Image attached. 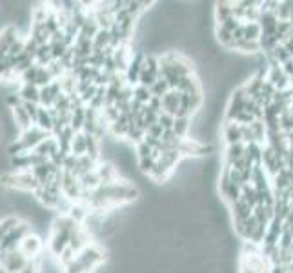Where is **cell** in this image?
<instances>
[{
  "mask_svg": "<svg viewBox=\"0 0 293 273\" xmlns=\"http://www.w3.org/2000/svg\"><path fill=\"white\" fill-rule=\"evenodd\" d=\"M268 55L273 57L275 61L279 62L280 66L286 64V62H288V61H291V57H289V53H288V51H286V47H284L282 44H279V46L275 47V49L271 51V53H268Z\"/></svg>",
  "mask_w": 293,
  "mask_h": 273,
  "instance_id": "4dcf8cb0",
  "label": "cell"
},
{
  "mask_svg": "<svg viewBox=\"0 0 293 273\" xmlns=\"http://www.w3.org/2000/svg\"><path fill=\"white\" fill-rule=\"evenodd\" d=\"M97 175L100 177V182L102 184H113V182H119V168H115L111 162H98L97 164Z\"/></svg>",
  "mask_w": 293,
  "mask_h": 273,
  "instance_id": "52a82bcc",
  "label": "cell"
},
{
  "mask_svg": "<svg viewBox=\"0 0 293 273\" xmlns=\"http://www.w3.org/2000/svg\"><path fill=\"white\" fill-rule=\"evenodd\" d=\"M233 38H235V42H241L244 40V24H241L235 31H233Z\"/></svg>",
  "mask_w": 293,
  "mask_h": 273,
  "instance_id": "b9f144b4",
  "label": "cell"
},
{
  "mask_svg": "<svg viewBox=\"0 0 293 273\" xmlns=\"http://www.w3.org/2000/svg\"><path fill=\"white\" fill-rule=\"evenodd\" d=\"M71 233H62V232H49V241H47V248L55 255L56 259L62 255V251L70 246Z\"/></svg>",
  "mask_w": 293,
  "mask_h": 273,
  "instance_id": "8992f818",
  "label": "cell"
},
{
  "mask_svg": "<svg viewBox=\"0 0 293 273\" xmlns=\"http://www.w3.org/2000/svg\"><path fill=\"white\" fill-rule=\"evenodd\" d=\"M146 137V131L140 128V126L137 124H130V131H128V135H126V139L130 140V142H133L137 146V144H140L142 140H144Z\"/></svg>",
  "mask_w": 293,
  "mask_h": 273,
  "instance_id": "f1b7e54d",
  "label": "cell"
},
{
  "mask_svg": "<svg viewBox=\"0 0 293 273\" xmlns=\"http://www.w3.org/2000/svg\"><path fill=\"white\" fill-rule=\"evenodd\" d=\"M246 91L244 88H237L231 91V97H229L228 107H226V122H235L239 115L244 112V106H246Z\"/></svg>",
  "mask_w": 293,
  "mask_h": 273,
  "instance_id": "6da1fadb",
  "label": "cell"
},
{
  "mask_svg": "<svg viewBox=\"0 0 293 273\" xmlns=\"http://www.w3.org/2000/svg\"><path fill=\"white\" fill-rule=\"evenodd\" d=\"M19 95L22 102L40 104V88H37L35 84H22V88L19 89Z\"/></svg>",
  "mask_w": 293,
  "mask_h": 273,
  "instance_id": "4fadbf2b",
  "label": "cell"
},
{
  "mask_svg": "<svg viewBox=\"0 0 293 273\" xmlns=\"http://www.w3.org/2000/svg\"><path fill=\"white\" fill-rule=\"evenodd\" d=\"M35 126H37V128H40L42 131H46V133L53 135V126H55V121H53V117L49 115V110H47V107H42L40 106Z\"/></svg>",
  "mask_w": 293,
  "mask_h": 273,
  "instance_id": "9a60e30c",
  "label": "cell"
},
{
  "mask_svg": "<svg viewBox=\"0 0 293 273\" xmlns=\"http://www.w3.org/2000/svg\"><path fill=\"white\" fill-rule=\"evenodd\" d=\"M277 24H279V19L275 13H261L259 17V26L262 29V35H275L277 31Z\"/></svg>",
  "mask_w": 293,
  "mask_h": 273,
  "instance_id": "7c38bea8",
  "label": "cell"
},
{
  "mask_svg": "<svg viewBox=\"0 0 293 273\" xmlns=\"http://www.w3.org/2000/svg\"><path fill=\"white\" fill-rule=\"evenodd\" d=\"M262 151H264V146H261V144H257V142L248 144L244 157H246L251 164H262Z\"/></svg>",
  "mask_w": 293,
  "mask_h": 273,
  "instance_id": "ffe728a7",
  "label": "cell"
},
{
  "mask_svg": "<svg viewBox=\"0 0 293 273\" xmlns=\"http://www.w3.org/2000/svg\"><path fill=\"white\" fill-rule=\"evenodd\" d=\"M291 8H293V2H291V0H282V2L279 4V11H277V19L289 22V17H291Z\"/></svg>",
  "mask_w": 293,
  "mask_h": 273,
  "instance_id": "1f68e13d",
  "label": "cell"
},
{
  "mask_svg": "<svg viewBox=\"0 0 293 273\" xmlns=\"http://www.w3.org/2000/svg\"><path fill=\"white\" fill-rule=\"evenodd\" d=\"M280 68H282V71H284V75H286V77L293 79V59H291V61L286 62V64H282Z\"/></svg>",
  "mask_w": 293,
  "mask_h": 273,
  "instance_id": "60d3db41",
  "label": "cell"
},
{
  "mask_svg": "<svg viewBox=\"0 0 293 273\" xmlns=\"http://www.w3.org/2000/svg\"><path fill=\"white\" fill-rule=\"evenodd\" d=\"M233 51H241V53H246V55H253V53L261 51V44L251 40H241V42H235Z\"/></svg>",
  "mask_w": 293,
  "mask_h": 273,
  "instance_id": "4316f807",
  "label": "cell"
},
{
  "mask_svg": "<svg viewBox=\"0 0 293 273\" xmlns=\"http://www.w3.org/2000/svg\"><path fill=\"white\" fill-rule=\"evenodd\" d=\"M244 153H246V146H244L242 142L226 146V164H231V162L242 158L244 157Z\"/></svg>",
  "mask_w": 293,
  "mask_h": 273,
  "instance_id": "7402d4cb",
  "label": "cell"
},
{
  "mask_svg": "<svg viewBox=\"0 0 293 273\" xmlns=\"http://www.w3.org/2000/svg\"><path fill=\"white\" fill-rule=\"evenodd\" d=\"M270 273H289L288 266H282V264H277V266H271Z\"/></svg>",
  "mask_w": 293,
  "mask_h": 273,
  "instance_id": "7bdbcfd3",
  "label": "cell"
},
{
  "mask_svg": "<svg viewBox=\"0 0 293 273\" xmlns=\"http://www.w3.org/2000/svg\"><path fill=\"white\" fill-rule=\"evenodd\" d=\"M262 29L259 22H244V40L259 42L261 40Z\"/></svg>",
  "mask_w": 293,
  "mask_h": 273,
  "instance_id": "d4e9b609",
  "label": "cell"
},
{
  "mask_svg": "<svg viewBox=\"0 0 293 273\" xmlns=\"http://www.w3.org/2000/svg\"><path fill=\"white\" fill-rule=\"evenodd\" d=\"M158 124L162 126L164 131H166V130H173V124H175V117L169 115V113H160V115H158Z\"/></svg>",
  "mask_w": 293,
  "mask_h": 273,
  "instance_id": "e575fe53",
  "label": "cell"
},
{
  "mask_svg": "<svg viewBox=\"0 0 293 273\" xmlns=\"http://www.w3.org/2000/svg\"><path fill=\"white\" fill-rule=\"evenodd\" d=\"M242 200L248 206H251V208H255L257 204H259V191H257V188L251 182L242 186Z\"/></svg>",
  "mask_w": 293,
  "mask_h": 273,
  "instance_id": "603a6c76",
  "label": "cell"
},
{
  "mask_svg": "<svg viewBox=\"0 0 293 273\" xmlns=\"http://www.w3.org/2000/svg\"><path fill=\"white\" fill-rule=\"evenodd\" d=\"M191 130V119L188 117H175V124H173V131L177 133L181 139H188V131Z\"/></svg>",
  "mask_w": 293,
  "mask_h": 273,
  "instance_id": "cb8c5ba5",
  "label": "cell"
},
{
  "mask_svg": "<svg viewBox=\"0 0 293 273\" xmlns=\"http://www.w3.org/2000/svg\"><path fill=\"white\" fill-rule=\"evenodd\" d=\"M151 98H153V95H151V89L149 88H144V86H140V84L133 88V100H137V102H140V104L148 106Z\"/></svg>",
  "mask_w": 293,
  "mask_h": 273,
  "instance_id": "83f0119b",
  "label": "cell"
},
{
  "mask_svg": "<svg viewBox=\"0 0 293 273\" xmlns=\"http://www.w3.org/2000/svg\"><path fill=\"white\" fill-rule=\"evenodd\" d=\"M251 131H253V137H255V142L266 146V139H268V130H266L264 121H255L250 126Z\"/></svg>",
  "mask_w": 293,
  "mask_h": 273,
  "instance_id": "484cf974",
  "label": "cell"
},
{
  "mask_svg": "<svg viewBox=\"0 0 293 273\" xmlns=\"http://www.w3.org/2000/svg\"><path fill=\"white\" fill-rule=\"evenodd\" d=\"M71 153H73L75 157H84V155H88V142H86V133H84V131L75 135L73 142H71Z\"/></svg>",
  "mask_w": 293,
  "mask_h": 273,
  "instance_id": "ac0fdd59",
  "label": "cell"
},
{
  "mask_svg": "<svg viewBox=\"0 0 293 273\" xmlns=\"http://www.w3.org/2000/svg\"><path fill=\"white\" fill-rule=\"evenodd\" d=\"M289 22L293 24V8H291V17H289Z\"/></svg>",
  "mask_w": 293,
  "mask_h": 273,
  "instance_id": "ee69618b",
  "label": "cell"
},
{
  "mask_svg": "<svg viewBox=\"0 0 293 273\" xmlns=\"http://www.w3.org/2000/svg\"><path fill=\"white\" fill-rule=\"evenodd\" d=\"M224 139H226V144H228V146L242 142L241 126H239L237 122H226V124H224Z\"/></svg>",
  "mask_w": 293,
  "mask_h": 273,
  "instance_id": "2e32d148",
  "label": "cell"
},
{
  "mask_svg": "<svg viewBox=\"0 0 293 273\" xmlns=\"http://www.w3.org/2000/svg\"><path fill=\"white\" fill-rule=\"evenodd\" d=\"M24 110L28 112V115L31 117L33 121V126H35V122H37V117H38V110H40V104H31V102H22Z\"/></svg>",
  "mask_w": 293,
  "mask_h": 273,
  "instance_id": "8d00e7d4",
  "label": "cell"
},
{
  "mask_svg": "<svg viewBox=\"0 0 293 273\" xmlns=\"http://www.w3.org/2000/svg\"><path fill=\"white\" fill-rule=\"evenodd\" d=\"M289 88H291V89H293V79H291V82H289Z\"/></svg>",
  "mask_w": 293,
  "mask_h": 273,
  "instance_id": "f6af8a7d",
  "label": "cell"
},
{
  "mask_svg": "<svg viewBox=\"0 0 293 273\" xmlns=\"http://www.w3.org/2000/svg\"><path fill=\"white\" fill-rule=\"evenodd\" d=\"M179 151L182 157H208L209 153L213 151V146L200 144L197 139H182Z\"/></svg>",
  "mask_w": 293,
  "mask_h": 273,
  "instance_id": "7a4b0ae2",
  "label": "cell"
},
{
  "mask_svg": "<svg viewBox=\"0 0 293 273\" xmlns=\"http://www.w3.org/2000/svg\"><path fill=\"white\" fill-rule=\"evenodd\" d=\"M38 70H40V66H31L29 70H26L22 75H20V79H22V84H35L37 82V75H38Z\"/></svg>",
  "mask_w": 293,
  "mask_h": 273,
  "instance_id": "d6a6232c",
  "label": "cell"
},
{
  "mask_svg": "<svg viewBox=\"0 0 293 273\" xmlns=\"http://www.w3.org/2000/svg\"><path fill=\"white\" fill-rule=\"evenodd\" d=\"M289 269H293V262H291V264H289Z\"/></svg>",
  "mask_w": 293,
  "mask_h": 273,
  "instance_id": "bcb514c9",
  "label": "cell"
},
{
  "mask_svg": "<svg viewBox=\"0 0 293 273\" xmlns=\"http://www.w3.org/2000/svg\"><path fill=\"white\" fill-rule=\"evenodd\" d=\"M149 110H151V112H155L157 113V115H160V113H164L162 112V98H157V97H153L151 98V100H149Z\"/></svg>",
  "mask_w": 293,
  "mask_h": 273,
  "instance_id": "f35d334b",
  "label": "cell"
},
{
  "mask_svg": "<svg viewBox=\"0 0 293 273\" xmlns=\"http://www.w3.org/2000/svg\"><path fill=\"white\" fill-rule=\"evenodd\" d=\"M233 17V2H217L215 4V22L217 26L224 24Z\"/></svg>",
  "mask_w": 293,
  "mask_h": 273,
  "instance_id": "5bb4252c",
  "label": "cell"
},
{
  "mask_svg": "<svg viewBox=\"0 0 293 273\" xmlns=\"http://www.w3.org/2000/svg\"><path fill=\"white\" fill-rule=\"evenodd\" d=\"M144 59H146L144 51H137L135 55L131 57L130 66H128V70H126V73H124L126 84H128L130 88H135V86H139V79H140V73H142Z\"/></svg>",
  "mask_w": 293,
  "mask_h": 273,
  "instance_id": "3957f363",
  "label": "cell"
},
{
  "mask_svg": "<svg viewBox=\"0 0 293 273\" xmlns=\"http://www.w3.org/2000/svg\"><path fill=\"white\" fill-rule=\"evenodd\" d=\"M162 133H164V128L158 124V122L157 124H153L148 131H146V135H151V137H155V139H162Z\"/></svg>",
  "mask_w": 293,
  "mask_h": 273,
  "instance_id": "ab89813d",
  "label": "cell"
},
{
  "mask_svg": "<svg viewBox=\"0 0 293 273\" xmlns=\"http://www.w3.org/2000/svg\"><path fill=\"white\" fill-rule=\"evenodd\" d=\"M167 91H171V89H169V84H167L166 80L162 79V77H158L157 82L151 86V95H153V97H157V98H162Z\"/></svg>",
  "mask_w": 293,
  "mask_h": 273,
  "instance_id": "f546056e",
  "label": "cell"
},
{
  "mask_svg": "<svg viewBox=\"0 0 293 273\" xmlns=\"http://www.w3.org/2000/svg\"><path fill=\"white\" fill-rule=\"evenodd\" d=\"M135 153H137V158H148L151 157V153H153V149L149 148L148 144L142 140L140 144H137L135 146Z\"/></svg>",
  "mask_w": 293,
  "mask_h": 273,
  "instance_id": "d590c367",
  "label": "cell"
},
{
  "mask_svg": "<svg viewBox=\"0 0 293 273\" xmlns=\"http://www.w3.org/2000/svg\"><path fill=\"white\" fill-rule=\"evenodd\" d=\"M19 251L28 260H37V257L40 255V251H42V241H40V237L35 235V233L28 235L22 241V244H20Z\"/></svg>",
  "mask_w": 293,
  "mask_h": 273,
  "instance_id": "5b68a950",
  "label": "cell"
},
{
  "mask_svg": "<svg viewBox=\"0 0 293 273\" xmlns=\"http://www.w3.org/2000/svg\"><path fill=\"white\" fill-rule=\"evenodd\" d=\"M79 182H80V186H82V190H89V191H95L98 186H102L100 177L97 175V170H95V172L86 173V175H82L79 179Z\"/></svg>",
  "mask_w": 293,
  "mask_h": 273,
  "instance_id": "d6986e66",
  "label": "cell"
},
{
  "mask_svg": "<svg viewBox=\"0 0 293 273\" xmlns=\"http://www.w3.org/2000/svg\"><path fill=\"white\" fill-rule=\"evenodd\" d=\"M231 211H233V224L237 226V224H242L244 221H248V219L253 215V208L251 206H248L244 200H239V202L231 204Z\"/></svg>",
  "mask_w": 293,
  "mask_h": 273,
  "instance_id": "9c48e42d",
  "label": "cell"
},
{
  "mask_svg": "<svg viewBox=\"0 0 293 273\" xmlns=\"http://www.w3.org/2000/svg\"><path fill=\"white\" fill-rule=\"evenodd\" d=\"M11 115H13L15 124L19 126L20 131H28L29 128H33L31 117L28 115V112H26V110H24L22 104H20V106H17V107H13V110H11Z\"/></svg>",
  "mask_w": 293,
  "mask_h": 273,
  "instance_id": "8fae6325",
  "label": "cell"
},
{
  "mask_svg": "<svg viewBox=\"0 0 293 273\" xmlns=\"http://www.w3.org/2000/svg\"><path fill=\"white\" fill-rule=\"evenodd\" d=\"M111 46V33L107 29H100L93 38V51H104Z\"/></svg>",
  "mask_w": 293,
  "mask_h": 273,
  "instance_id": "44dd1931",
  "label": "cell"
},
{
  "mask_svg": "<svg viewBox=\"0 0 293 273\" xmlns=\"http://www.w3.org/2000/svg\"><path fill=\"white\" fill-rule=\"evenodd\" d=\"M215 37H217V42L220 46H224L228 51H233V46H235V38H233V33L224 29L222 26H215Z\"/></svg>",
  "mask_w": 293,
  "mask_h": 273,
  "instance_id": "e0dca14e",
  "label": "cell"
},
{
  "mask_svg": "<svg viewBox=\"0 0 293 273\" xmlns=\"http://www.w3.org/2000/svg\"><path fill=\"white\" fill-rule=\"evenodd\" d=\"M229 181H231L233 184H237V186H244V184H246V182H244V179H242V172L231 170V168H229Z\"/></svg>",
  "mask_w": 293,
  "mask_h": 273,
  "instance_id": "74e56055",
  "label": "cell"
},
{
  "mask_svg": "<svg viewBox=\"0 0 293 273\" xmlns=\"http://www.w3.org/2000/svg\"><path fill=\"white\" fill-rule=\"evenodd\" d=\"M179 106H181V91H177V89L167 91L162 97V112L164 113H169V115L177 117Z\"/></svg>",
  "mask_w": 293,
  "mask_h": 273,
  "instance_id": "ba28073f",
  "label": "cell"
},
{
  "mask_svg": "<svg viewBox=\"0 0 293 273\" xmlns=\"http://www.w3.org/2000/svg\"><path fill=\"white\" fill-rule=\"evenodd\" d=\"M155 164H157V160H155L153 157L139 158V160H137V166H139L140 173H144V175H149V173H151V170L155 168Z\"/></svg>",
  "mask_w": 293,
  "mask_h": 273,
  "instance_id": "836d02e7",
  "label": "cell"
},
{
  "mask_svg": "<svg viewBox=\"0 0 293 273\" xmlns=\"http://www.w3.org/2000/svg\"><path fill=\"white\" fill-rule=\"evenodd\" d=\"M266 80H268L270 84H273L277 91H284V89H288L289 88V82H291V79L284 75L282 68L270 70V73H268V79H266Z\"/></svg>",
  "mask_w": 293,
  "mask_h": 273,
  "instance_id": "30bf717a",
  "label": "cell"
},
{
  "mask_svg": "<svg viewBox=\"0 0 293 273\" xmlns=\"http://www.w3.org/2000/svg\"><path fill=\"white\" fill-rule=\"evenodd\" d=\"M47 137H51V135L46 133V131H42L40 128H37V126H33V128H29L28 131H22L19 140L22 142V146L28 149V151H33V149L37 148L40 142H44Z\"/></svg>",
  "mask_w": 293,
  "mask_h": 273,
  "instance_id": "277c9868",
  "label": "cell"
}]
</instances>
